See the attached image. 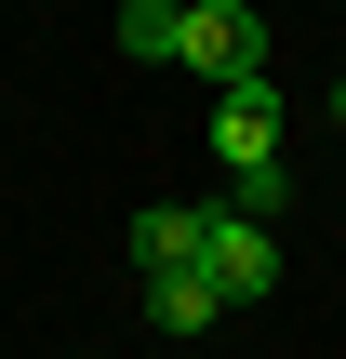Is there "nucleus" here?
<instances>
[{
	"label": "nucleus",
	"instance_id": "7ed1b4c3",
	"mask_svg": "<svg viewBox=\"0 0 346 359\" xmlns=\"http://www.w3.org/2000/svg\"><path fill=\"white\" fill-rule=\"evenodd\" d=\"M200 280H213L227 306H267V293H280V240H267L253 213H227V200H213V226H200Z\"/></svg>",
	"mask_w": 346,
	"mask_h": 359
},
{
	"label": "nucleus",
	"instance_id": "20e7f679",
	"mask_svg": "<svg viewBox=\"0 0 346 359\" xmlns=\"http://www.w3.org/2000/svg\"><path fill=\"white\" fill-rule=\"evenodd\" d=\"M200 226H213V200H147L133 213V266L160 280V266H200Z\"/></svg>",
	"mask_w": 346,
	"mask_h": 359
},
{
	"label": "nucleus",
	"instance_id": "0eeeda50",
	"mask_svg": "<svg viewBox=\"0 0 346 359\" xmlns=\"http://www.w3.org/2000/svg\"><path fill=\"white\" fill-rule=\"evenodd\" d=\"M333 120H346V80H333Z\"/></svg>",
	"mask_w": 346,
	"mask_h": 359
},
{
	"label": "nucleus",
	"instance_id": "423d86ee",
	"mask_svg": "<svg viewBox=\"0 0 346 359\" xmlns=\"http://www.w3.org/2000/svg\"><path fill=\"white\" fill-rule=\"evenodd\" d=\"M173 40H187V0H120V53L133 67H173Z\"/></svg>",
	"mask_w": 346,
	"mask_h": 359
},
{
	"label": "nucleus",
	"instance_id": "39448f33",
	"mask_svg": "<svg viewBox=\"0 0 346 359\" xmlns=\"http://www.w3.org/2000/svg\"><path fill=\"white\" fill-rule=\"evenodd\" d=\"M147 320H160V333H213V320H227V293H213L200 266H160V280H147Z\"/></svg>",
	"mask_w": 346,
	"mask_h": 359
},
{
	"label": "nucleus",
	"instance_id": "f257e3e1",
	"mask_svg": "<svg viewBox=\"0 0 346 359\" xmlns=\"http://www.w3.org/2000/svg\"><path fill=\"white\" fill-rule=\"evenodd\" d=\"M173 67H200L213 93H227V80H253V67H267V13H253V0H187Z\"/></svg>",
	"mask_w": 346,
	"mask_h": 359
},
{
	"label": "nucleus",
	"instance_id": "f03ea898",
	"mask_svg": "<svg viewBox=\"0 0 346 359\" xmlns=\"http://www.w3.org/2000/svg\"><path fill=\"white\" fill-rule=\"evenodd\" d=\"M280 120H293V107H280L267 67L227 80V93H213V160H227V173H280Z\"/></svg>",
	"mask_w": 346,
	"mask_h": 359
}]
</instances>
